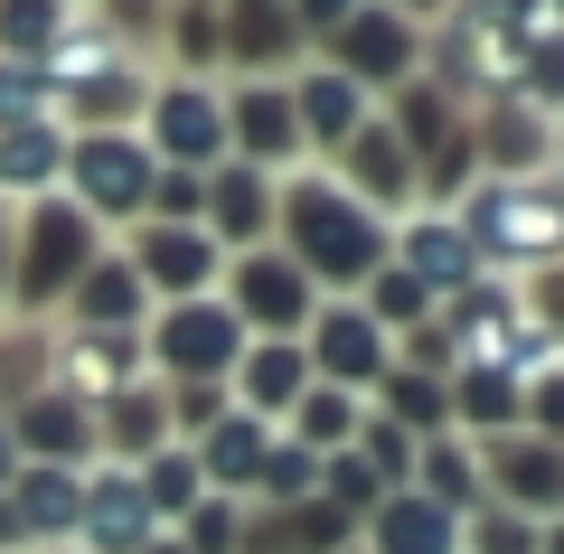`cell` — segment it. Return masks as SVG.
I'll use <instances>...</instances> for the list:
<instances>
[{
	"label": "cell",
	"instance_id": "6da1fadb",
	"mask_svg": "<svg viewBox=\"0 0 564 554\" xmlns=\"http://www.w3.org/2000/svg\"><path fill=\"white\" fill-rule=\"evenodd\" d=\"M273 245L311 273L321 301H358L367 282L386 273L395 226H386L377 207H358L329 170H292V178H273Z\"/></svg>",
	"mask_w": 564,
	"mask_h": 554
},
{
	"label": "cell",
	"instance_id": "7a4b0ae2",
	"mask_svg": "<svg viewBox=\"0 0 564 554\" xmlns=\"http://www.w3.org/2000/svg\"><path fill=\"white\" fill-rule=\"evenodd\" d=\"M95 263H104V226L85 217L76 198H29L20 226H10V301H0V319L66 311V292H76Z\"/></svg>",
	"mask_w": 564,
	"mask_h": 554
},
{
	"label": "cell",
	"instance_id": "3957f363",
	"mask_svg": "<svg viewBox=\"0 0 564 554\" xmlns=\"http://www.w3.org/2000/svg\"><path fill=\"white\" fill-rule=\"evenodd\" d=\"M452 217H462V236H470L480 263H499V273H545V263H564V170L480 178Z\"/></svg>",
	"mask_w": 564,
	"mask_h": 554
},
{
	"label": "cell",
	"instance_id": "277c9868",
	"mask_svg": "<svg viewBox=\"0 0 564 554\" xmlns=\"http://www.w3.org/2000/svg\"><path fill=\"white\" fill-rule=\"evenodd\" d=\"M151 178H161V160H151L141 132H66L57 198H76L95 226H122V236H132V226L151 217Z\"/></svg>",
	"mask_w": 564,
	"mask_h": 554
},
{
	"label": "cell",
	"instance_id": "5b68a950",
	"mask_svg": "<svg viewBox=\"0 0 564 554\" xmlns=\"http://www.w3.org/2000/svg\"><path fill=\"white\" fill-rule=\"evenodd\" d=\"M141 357H151L161 385H226L236 357H245V319L226 311L217 292L207 301H170V311L141 319Z\"/></svg>",
	"mask_w": 564,
	"mask_h": 554
},
{
	"label": "cell",
	"instance_id": "8992f818",
	"mask_svg": "<svg viewBox=\"0 0 564 554\" xmlns=\"http://www.w3.org/2000/svg\"><path fill=\"white\" fill-rule=\"evenodd\" d=\"M217 301L245 319V338H302L311 311H321V292H311V273L282 245H254V254H226V282Z\"/></svg>",
	"mask_w": 564,
	"mask_h": 554
},
{
	"label": "cell",
	"instance_id": "52a82bcc",
	"mask_svg": "<svg viewBox=\"0 0 564 554\" xmlns=\"http://www.w3.org/2000/svg\"><path fill=\"white\" fill-rule=\"evenodd\" d=\"M141 141L161 170H217L226 160V85H188V76H161L151 85V113H141Z\"/></svg>",
	"mask_w": 564,
	"mask_h": 554
},
{
	"label": "cell",
	"instance_id": "ba28073f",
	"mask_svg": "<svg viewBox=\"0 0 564 554\" xmlns=\"http://www.w3.org/2000/svg\"><path fill=\"white\" fill-rule=\"evenodd\" d=\"M217 39H226V76L236 85H292L311 66L292 0H217Z\"/></svg>",
	"mask_w": 564,
	"mask_h": 554
},
{
	"label": "cell",
	"instance_id": "9c48e42d",
	"mask_svg": "<svg viewBox=\"0 0 564 554\" xmlns=\"http://www.w3.org/2000/svg\"><path fill=\"white\" fill-rule=\"evenodd\" d=\"M302 357H311V385H339V395H377L386 367H395V338L358 311V301H321L302 329Z\"/></svg>",
	"mask_w": 564,
	"mask_h": 554
},
{
	"label": "cell",
	"instance_id": "30bf717a",
	"mask_svg": "<svg viewBox=\"0 0 564 554\" xmlns=\"http://www.w3.org/2000/svg\"><path fill=\"white\" fill-rule=\"evenodd\" d=\"M321 66H339L358 95H404V85L423 76V29H414V20H395L386 0H367L358 20L329 39V57H321Z\"/></svg>",
	"mask_w": 564,
	"mask_h": 554
},
{
	"label": "cell",
	"instance_id": "8fae6325",
	"mask_svg": "<svg viewBox=\"0 0 564 554\" xmlns=\"http://www.w3.org/2000/svg\"><path fill=\"white\" fill-rule=\"evenodd\" d=\"M122 263H132L141 273V292L161 301H207L226 282V254H217V236H207V226H132V236H122Z\"/></svg>",
	"mask_w": 564,
	"mask_h": 554
},
{
	"label": "cell",
	"instance_id": "7c38bea8",
	"mask_svg": "<svg viewBox=\"0 0 564 554\" xmlns=\"http://www.w3.org/2000/svg\"><path fill=\"white\" fill-rule=\"evenodd\" d=\"M226 160L263 178H292L302 170V122H292V85H226Z\"/></svg>",
	"mask_w": 564,
	"mask_h": 554
},
{
	"label": "cell",
	"instance_id": "4fadbf2b",
	"mask_svg": "<svg viewBox=\"0 0 564 554\" xmlns=\"http://www.w3.org/2000/svg\"><path fill=\"white\" fill-rule=\"evenodd\" d=\"M386 263H404L433 301H462L470 282H489V263L470 254V236H462V217H452V207H414V217H395Z\"/></svg>",
	"mask_w": 564,
	"mask_h": 554
},
{
	"label": "cell",
	"instance_id": "5bb4252c",
	"mask_svg": "<svg viewBox=\"0 0 564 554\" xmlns=\"http://www.w3.org/2000/svg\"><path fill=\"white\" fill-rule=\"evenodd\" d=\"M329 178H339V188H348L358 207H377L386 226L423 207V188H414V160H404V141H395V132H386V113L367 122V132H348L339 151H329Z\"/></svg>",
	"mask_w": 564,
	"mask_h": 554
},
{
	"label": "cell",
	"instance_id": "9a60e30c",
	"mask_svg": "<svg viewBox=\"0 0 564 554\" xmlns=\"http://www.w3.org/2000/svg\"><path fill=\"white\" fill-rule=\"evenodd\" d=\"M141 377H151L141 329H57V395L113 404L122 385H141Z\"/></svg>",
	"mask_w": 564,
	"mask_h": 554
},
{
	"label": "cell",
	"instance_id": "2e32d148",
	"mask_svg": "<svg viewBox=\"0 0 564 554\" xmlns=\"http://www.w3.org/2000/svg\"><path fill=\"white\" fill-rule=\"evenodd\" d=\"M480 489L499 498V508H518V517H564V452L555 442H536V433H508V442H489L480 452Z\"/></svg>",
	"mask_w": 564,
	"mask_h": 554
},
{
	"label": "cell",
	"instance_id": "e0dca14e",
	"mask_svg": "<svg viewBox=\"0 0 564 554\" xmlns=\"http://www.w3.org/2000/svg\"><path fill=\"white\" fill-rule=\"evenodd\" d=\"M161 535V517H151V498H141L132 470H113V460H95L85 470V517H76V554H141Z\"/></svg>",
	"mask_w": 564,
	"mask_h": 554
},
{
	"label": "cell",
	"instance_id": "ac0fdd59",
	"mask_svg": "<svg viewBox=\"0 0 564 554\" xmlns=\"http://www.w3.org/2000/svg\"><path fill=\"white\" fill-rule=\"evenodd\" d=\"M282 442V423H263V414H245V404H226L217 423H207L188 452H198V479H207V498H254V479H263V452Z\"/></svg>",
	"mask_w": 564,
	"mask_h": 554
},
{
	"label": "cell",
	"instance_id": "d6986e66",
	"mask_svg": "<svg viewBox=\"0 0 564 554\" xmlns=\"http://www.w3.org/2000/svg\"><path fill=\"white\" fill-rule=\"evenodd\" d=\"M198 226L217 236V254H254V245H273V178L245 170V160H217V170H207Z\"/></svg>",
	"mask_w": 564,
	"mask_h": 554
},
{
	"label": "cell",
	"instance_id": "ffe728a7",
	"mask_svg": "<svg viewBox=\"0 0 564 554\" xmlns=\"http://www.w3.org/2000/svg\"><path fill=\"white\" fill-rule=\"evenodd\" d=\"M10 442H20V460H39V470H95V404L76 395H29L20 414H10Z\"/></svg>",
	"mask_w": 564,
	"mask_h": 554
},
{
	"label": "cell",
	"instance_id": "44dd1931",
	"mask_svg": "<svg viewBox=\"0 0 564 554\" xmlns=\"http://www.w3.org/2000/svg\"><path fill=\"white\" fill-rule=\"evenodd\" d=\"M470 151H480V178H536V170H555V113H536V104H480Z\"/></svg>",
	"mask_w": 564,
	"mask_h": 554
},
{
	"label": "cell",
	"instance_id": "7402d4cb",
	"mask_svg": "<svg viewBox=\"0 0 564 554\" xmlns=\"http://www.w3.org/2000/svg\"><path fill=\"white\" fill-rule=\"evenodd\" d=\"M151 452H170V385L161 377H141V385H122L113 404H95V460L141 470Z\"/></svg>",
	"mask_w": 564,
	"mask_h": 554
},
{
	"label": "cell",
	"instance_id": "603a6c76",
	"mask_svg": "<svg viewBox=\"0 0 564 554\" xmlns=\"http://www.w3.org/2000/svg\"><path fill=\"white\" fill-rule=\"evenodd\" d=\"M226 395H236L245 414L282 423L292 404L311 395V357H302V338H245V357H236V377H226Z\"/></svg>",
	"mask_w": 564,
	"mask_h": 554
},
{
	"label": "cell",
	"instance_id": "cb8c5ba5",
	"mask_svg": "<svg viewBox=\"0 0 564 554\" xmlns=\"http://www.w3.org/2000/svg\"><path fill=\"white\" fill-rule=\"evenodd\" d=\"M292 122H302V151L329 160L348 132H367V122H377V95H358L339 66H302V76H292Z\"/></svg>",
	"mask_w": 564,
	"mask_h": 554
},
{
	"label": "cell",
	"instance_id": "d4e9b609",
	"mask_svg": "<svg viewBox=\"0 0 564 554\" xmlns=\"http://www.w3.org/2000/svg\"><path fill=\"white\" fill-rule=\"evenodd\" d=\"M10 526H20V545H76V517H85V470H39V460H20V479H10Z\"/></svg>",
	"mask_w": 564,
	"mask_h": 554
},
{
	"label": "cell",
	"instance_id": "484cf974",
	"mask_svg": "<svg viewBox=\"0 0 564 554\" xmlns=\"http://www.w3.org/2000/svg\"><path fill=\"white\" fill-rule=\"evenodd\" d=\"M358 554H462V517L433 508L423 489H386L377 517H367V545Z\"/></svg>",
	"mask_w": 564,
	"mask_h": 554
},
{
	"label": "cell",
	"instance_id": "4316f807",
	"mask_svg": "<svg viewBox=\"0 0 564 554\" xmlns=\"http://www.w3.org/2000/svg\"><path fill=\"white\" fill-rule=\"evenodd\" d=\"M57 319H66V329H141V319H151V292H141V273L113 254V245H104V263L76 282V292H66Z\"/></svg>",
	"mask_w": 564,
	"mask_h": 554
},
{
	"label": "cell",
	"instance_id": "83f0119b",
	"mask_svg": "<svg viewBox=\"0 0 564 554\" xmlns=\"http://www.w3.org/2000/svg\"><path fill=\"white\" fill-rule=\"evenodd\" d=\"M57 178H66V122H20V132H0V207L57 198Z\"/></svg>",
	"mask_w": 564,
	"mask_h": 554
},
{
	"label": "cell",
	"instance_id": "f1b7e54d",
	"mask_svg": "<svg viewBox=\"0 0 564 554\" xmlns=\"http://www.w3.org/2000/svg\"><path fill=\"white\" fill-rule=\"evenodd\" d=\"M47 385H57V329L47 319H0V423Z\"/></svg>",
	"mask_w": 564,
	"mask_h": 554
},
{
	"label": "cell",
	"instance_id": "f546056e",
	"mask_svg": "<svg viewBox=\"0 0 564 554\" xmlns=\"http://www.w3.org/2000/svg\"><path fill=\"white\" fill-rule=\"evenodd\" d=\"M452 423L480 433V442H508L527 423V385L499 377V367H462V377H452Z\"/></svg>",
	"mask_w": 564,
	"mask_h": 554
},
{
	"label": "cell",
	"instance_id": "4dcf8cb0",
	"mask_svg": "<svg viewBox=\"0 0 564 554\" xmlns=\"http://www.w3.org/2000/svg\"><path fill=\"white\" fill-rule=\"evenodd\" d=\"M386 132H395V141H404V160L423 170V160H443L452 141L470 132V122H462V104H452V95H433V85L414 76V85L395 95V113H386Z\"/></svg>",
	"mask_w": 564,
	"mask_h": 554
},
{
	"label": "cell",
	"instance_id": "1f68e13d",
	"mask_svg": "<svg viewBox=\"0 0 564 554\" xmlns=\"http://www.w3.org/2000/svg\"><path fill=\"white\" fill-rule=\"evenodd\" d=\"M414 489L423 498H433V508H452V517H470V508H480V452H470V442L462 433H433V442H423V452H414Z\"/></svg>",
	"mask_w": 564,
	"mask_h": 554
},
{
	"label": "cell",
	"instance_id": "d6a6232c",
	"mask_svg": "<svg viewBox=\"0 0 564 554\" xmlns=\"http://www.w3.org/2000/svg\"><path fill=\"white\" fill-rule=\"evenodd\" d=\"M358 423H367V395H339V385H311L292 414H282V433L302 442V452H321V460H339V452H358Z\"/></svg>",
	"mask_w": 564,
	"mask_h": 554
},
{
	"label": "cell",
	"instance_id": "836d02e7",
	"mask_svg": "<svg viewBox=\"0 0 564 554\" xmlns=\"http://www.w3.org/2000/svg\"><path fill=\"white\" fill-rule=\"evenodd\" d=\"M386 423L395 433H414V442H433V433H452V385L443 377H414V367H386Z\"/></svg>",
	"mask_w": 564,
	"mask_h": 554
},
{
	"label": "cell",
	"instance_id": "e575fe53",
	"mask_svg": "<svg viewBox=\"0 0 564 554\" xmlns=\"http://www.w3.org/2000/svg\"><path fill=\"white\" fill-rule=\"evenodd\" d=\"M132 479H141V498H151V517H161V535H170V526H180V517H188V508L207 498V479H198V452H188V442L151 452V460H141Z\"/></svg>",
	"mask_w": 564,
	"mask_h": 554
},
{
	"label": "cell",
	"instance_id": "d590c367",
	"mask_svg": "<svg viewBox=\"0 0 564 554\" xmlns=\"http://www.w3.org/2000/svg\"><path fill=\"white\" fill-rule=\"evenodd\" d=\"M66 29H76V0H0V57L20 66H39Z\"/></svg>",
	"mask_w": 564,
	"mask_h": 554
},
{
	"label": "cell",
	"instance_id": "8d00e7d4",
	"mask_svg": "<svg viewBox=\"0 0 564 554\" xmlns=\"http://www.w3.org/2000/svg\"><path fill=\"white\" fill-rule=\"evenodd\" d=\"M161 57H170V76H188V85H217V66H226L217 10H170V29H161Z\"/></svg>",
	"mask_w": 564,
	"mask_h": 554
},
{
	"label": "cell",
	"instance_id": "74e56055",
	"mask_svg": "<svg viewBox=\"0 0 564 554\" xmlns=\"http://www.w3.org/2000/svg\"><path fill=\"white\" fill-rule=\"evenodd\" d=\"M358 311H367V319H377V329H386V338H404V329H423V319L443 311V301L423 292V282H414V273H404V263H386V273H377V282H367V292H358Z\"/></svg>",
	"mask_w": 564,
	"mask_h": 554
},
{
	"label": "cell",
	"instance_id": "f35d334b",
	"mask_svg": "<svg viewBox=\"0 0 564 554\" xmlns=\"http://www.w3.org/2000/svg\"><path fill=\"white\" fill-rule=\"evenodd\" d=\"M263 508H302V498H321V452H302V442L282 433L273 452H263V479H254Z\"/></svg>",
	"mask_w": 564,
	"mask_h": 554
},
{
	"label": "cell",
	"instance_id": "ab89813d",
	"mask_svg": "<svg viewBox=\"0 0 564 554\" xmlns=\"http://www.w3.org/2000/svg\"><path fill=\"white\" fill-rule=\"evenodd\" d=\"M518 104L536 113H564V29H527V57H518Z\"/></svg>",
	"mask_w": 564,
	"mask_h": 554
},
{
	"label": "cell",
	"instance_id": "60d3db41",
	"mask_svg": "<svg viewBox=\"0 0 564 554\" xmlns=\"http://www.w3.org/2000/svg\"><path fill=\"white\" fill-rule=\"evenodd\" d=\"M377 498H386V479L367 470L358 452H339V460H321V508H339L348 526H367V517H377Z\"/></svg>",
	"mask_w": 564,
	"mask_h": 554
},
{
	"label": "cell",
	"instance_id": "b9f144b4",
	"mask_svg": "<svg viewBox=\"0 0 564 554\" xmlns=\"http://www.w3.org/2000/svg\"><path fill=\"white\" fill-rule=\"evenodd\" d=\"M462 554H536V517L499 508V498H480V508L462 517Z\"/></svg>",
	"mask_w": 564,
	"mask_h": 554
},
{
	"label": "cell",
	"instance_id": "7bdbcfd3",
	"mask_svg": "<svg viewBox=\"0 0 564 554\" xmlns=\"http://www.w3.org/2000/svg\"><path fill=\"white\" fill-rule=\"evenodd\" d=\"M170 535H180L188 554H236V545H245V498H198Z\"/></svg>",
	"mask_w": 564,
	"mask_h": 554
},
{
	"label": "cell",
	"instance_id": "ee69618b",
	"mask_svg": "<svg viewBox=\"0 0 564 554\" xmlns=\"http://www.w3.org/2000/svg\"><path fill=\"white\" fill-rule=\"evenodd\" d=\"M414 452H423V442H414V433H395L386 414H367V423H358V460L386 479V489H414Z\"/></svg>",
	"mask_w": 564,
	"mask_h": 554
},
{
	"label": "cell",
	"instance_id": "f6af8a7d",
	"mask_svg": "<svg viewBox=\"0 0 564 554\" xmlns=\"http://www.w3.org/2000/svg\"><path fill=\"white\" fill-rule=\"evenodd\" d=\"M20 122H57V95H47L39 66L0 57V132H20Z\"/></svg>",
	"mask_w": 564,
	"mask_h": 554
},
{
	"label": "cell",
	"instance_id": "bcb514c9",
	"mask_svg": "<svg viewBox=\"0 0 564 554\" xmlns=\"http://www.w3.org/2000/svg\"><path fill=\"white\" fill-rule=\"evenodd\" d=\"M518 433H536V442H555V452H564V367L527 385V423H518Z\"/></svg>",
	"mask_w": 564,
	"mask_h": 554
},
{
	"label": "cell",
	"instance_id": "7dc6e473",
	"mask_svg": "<svg viewBox=\"0 0 564 554\" xmlns=\"http://www.w3.org/2000/svg\"><path fill=\"white\" fill-rule=\"evenodd\" d=\"M527 319H536L545 338L564 348V263H545V273H527Z\"/></svg>",
	"mask_w": 564,
	"mask_h": 554
},
{
	"label": "cell",
	"instance_id": "c3c4849f",
	"mask_svg": "<svg viewBox=\"0 0 564 554\" xmlns=\"http://www.w3.org/2000/svg\"><path fill=\"white\" fill-rule=\"evenodd\" d=\"M367 0H292V20H302V39H339L348 20H358Z\"/></svg>",
	"mask_w": 564,
	"mask_h": 554
},
{
	"label": "cell",
	"instance_id": "681fc988",
	"mask_svg": "<svg viewBox=\"0 0 564 554\" xmlns=\"http://www.w3.org/2000/svg\"><path fill=\"white\" fill-rule=\"evenodd\" d=\"M462 10H480V20H499V29H536L545 20V0H462Z\"/></svg>",
	"mask_w": 564,
	"mask_h": 554
},
{
	"label": "cell",
	"instance_id": "f907efd6",
	"mask_svg": "<svg viewBox=\"0 0 564 554\" xmlns=\"http://www.w3.org/2000/svg\"><path fill=\"white\" fill-rule=\"evenodd\" d=\"M386 10H395V20H414V29H423V20H443L452 0H386Z\"/></svg>",
	"mask_w": 564,
	"mask_h": 554
},
{
	"label": "cell",
	"instance_id": "816d5d0a",
	"mask_svg": "<svg viewBox=\"0 0 564 554\" xmlns=\"http://www.w3.org/2000/svg\"><path fill=\"white\" fill-rule=\"evenodd\" d=\"M10 226H20V207H0V301H10Z\"/></svg>",
	"mask_w": 564,
	"mask_h": 554
},
{
	"label": "cell",
	"instance_id": "f5cc1de1",
	"mask_svg": "<svg viewBox=\"0 0 564 554\" xmlns=\"http://www.w3.org/2000/svg\"><path fill=\"white\" fill-rule=\"evenodd\" d=\"M20 479V442H10V423H0V489Z\"/></svg>",
	"mask_w": 564,
	"mask_h": 554
},
{
	"label": "cell",
	"instance_id": "db71d44e",
	"mask_svg": "<svg viewBox=\"0 0 564 554\" xmlns=\"http://www.w3.org/2000/svg\"><path fill=\"white\" fill-rule=\"evenodd\" d=\"M536 554H564V517H545V526H536Z\"/></svg>",
	"mask_w": 564,
	"mask_h": 554
},
{
	"label": "cell",
	"instance_id": "11a10c76",
	"mask_svg": "<svg viewBox=\"0 0 564 554\" xmlns=\"http://www.w3.org/2000/svg\"><path fill=\"white\" fill-rule=\"evenodd\" d=\"M141 554H188V545H180V535H151V545H141Z\"/></svg>",
	"mask_w": 564,
	"mask_h": 554
},
{
	"label": "cell",
	"instance_id": "9f6ffc18",
	"mask_svg": "<svg viewBox=\"0 0 564 554\" xmlns=\"http://www.w3.org/2000/svg\"><path fill=\"white\" fill-rule=\"evenodd\" d=\"M545 29H564V0H545Z\"/></svg>",
	"mask_w": 564,
	"mask_h": 554
},
{
	"label": "cell",
	"instance_id": "6f0895ef",
	"mask_svg": "<svg viewBox=\"0 0 564 554\" xmlns=\"http://www.w3.org/2000/svg\"><path fill=\"white\" fill-rule=\"evenodd\" d=\"M170 10H217V0H170Z\"/></svg>",
	"mask_w": 564,
	"mask_h": 554
},
{
	"label": "cell",
	"instance_id": "680465c9",
	"mask_svg": "<svg viewBox=\"0 0 564 554\" xmlns=\"http://www.w3.org/2000/svg\"><path fill=\"white\" fill-rule=\"evenodd\" d=\"M555 170H564V122H555Z\"/></svg>",
	"mask_w": 564,
	"mask_h": 554
},
{
	"label": "cell",
	"instance_id": "91938a15",
	"mask_svg": "<svg viewBox=\"0 0 564 554\" xmlns=\"http://www.w3.org/2000/svg\"><path fill=\"white\" fill-rule=\"evenodd\" d=\"M348 554H358V545H348Z\"/></svg>",
	"mask_w": 564,
	"mask_h": 554
},
{
	"label": "cell",
	"instance_id": "94428289",
	"mask_svg": "<svg viewBox=\"0 0 564 554\" xmlns=\"http://www.w3.org/2000/svg\"><path fill=\"white\" fill-rule=\"evenodd\" d=\"M76 10H85V0H76Z\"/></svg>",
	"mask_w": 564,
	"mask_h": 554
}]
</instances>
